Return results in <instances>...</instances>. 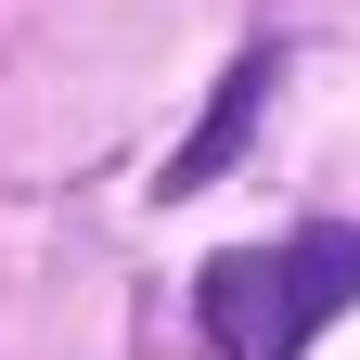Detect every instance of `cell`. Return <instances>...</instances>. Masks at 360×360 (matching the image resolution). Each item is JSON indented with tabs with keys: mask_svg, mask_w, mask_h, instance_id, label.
Returning <instances> with one entry per match:
<instances>
[{
	"mask_svg": "<svg viewBox=\"0 0 360 360\" xmlns=\"http://www.w3.org/2000/svg\"><path fill=\"white\" fill-rule=\"evenodd\" d=\"M257 90H270V52H245L232 77H219V103H206V129L167 155V193H193V180H219L232 167V142H245V116H257Z\"/></svg>",
	"mask_w": 360,
	"mask_h": 360,
	"instance_id": "7a4b0ae2",
	"label": "cell"
},
{
	"mask_svg": "<svg viewBox=\"0 0 360 360\" xmlns=\"http://www.w3.org/2000/svg\"><path fill=\"white\" fill-rule=\"evenodd\" d=\"M193 309H206L219 360H309V335L360 309V232L347 219H309L283 245H232V257H206Z\"/></svg>",
	"mask_w": 360,
	"mask_h": 360,
	"instance_id": "6da1fadb",
	"label": "cell"
}]
</instances>
